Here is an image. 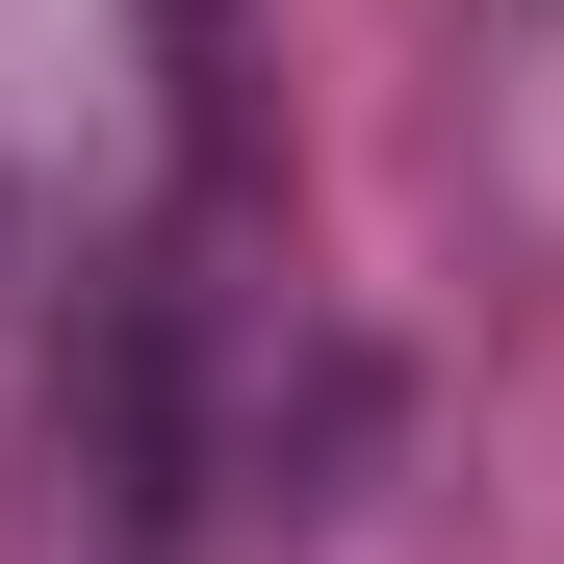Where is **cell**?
Returning <instances> with one entry per match:
<instances>
[{"instance_id": "cell-1", "label": "cell", "mask_w": 564, "mask_h": 564, "mask_svg": "<svg viewBox=\"0 0 564 564\" xmlns=\"http://www.w3.org/2000/svg\"><path fill=\"white\" fill-rule=\"evenodd\" d=\"M154 26V104H180V180L231 206V77H257V0H129Z\"/></svg>"}]
</instances>
